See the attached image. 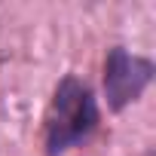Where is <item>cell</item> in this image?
<instances>
[{
	"instance_id": "1",
	"label": "cell",
	"mask_w": 156,
	"mask_h": 156,
	"mask_svg": "<svg viewBox=\"0 0 156 156\" xmlns=\"http://www.w3.org/2000/svg\"><path fill=\"white\" fill-rule=\"evenodd\" d=\"M101 126V101L76 73H64L43 113V156H64L83 147Z\"/></svg>"
},
{
	"instance_id": "2",
	"label": "cell",
	"mask_w": 156,
	"mask_h": 156,
	"mask_svg": "<svg viewBox=\"0 0 156 156\" xmlns=\"http://www.w3.org/2000/svg\"><path fill=\"white\" fill-rule=\"evenodd\" d=\"M156 80V61L150 55L132 52L126 46H107L101 61V101L107 113H122L138 104L141 95Z\"/></svg>"
},
{
	"instance_id": "3",
	"label": "cell",
	"mask_w": 156,
	"mask_h": 156,
	"mask_svg": "<svg viewBox=\"0 0 156 156\" xmlns=\"http://www.w3.org/2000/svg\"><path fill=\"white\" fill-rule=\"evenodd\" d=\"M141 156H156V153H153V147H147V150H144Z\"/></svg>"
}]
</instances>
